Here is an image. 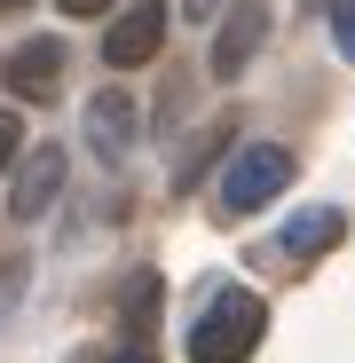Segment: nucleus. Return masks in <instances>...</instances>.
I'll return each mask as SVG.
<instances>
[{"label":"nucleus","mask_w":355,"mask_h":363,"mask_svg":"<svg viewBox=\"0 0 355 363\" xmlns=\"http://www.w3.org/2000/svg\"><path fill=\"white\" fill-rule=\"evenodd\" d=\"M269 340V308H261V292L245 284H221L198 324H190V363H253V347Z\"/></svg>","instance_id":"nucleus-1"},{"label":"nucleus","mask_w":355,"mask_h":363,"mask_svg":"<svg viewBox=\"0 0 355 363\" xmlns=\"http://www.w3.org/2000/svg\"><path fill=\"white\" fill-rule=\"evenodd\" d=\"M292 182V150H276V143H245L229 158V174H221V213L237 221V213H261L276 190Z\"/></svg>","instance_id":"nucleus-2"},{"label":"nucleus","mask_w":355,"mask_h":363,"mask_svg":"<svg viewBox=\"0 0 355 363\" xmlns=\"http://www.w3.org/2000/svg\"><path fill=\"white\" fill-rule=\"evenodd\" d=\"M166 0H142V9H127V16H118L111 32H103V64L111 72H135V64H150V55L166 48Z\"/></svg>","instance_id":"nucleus-3"},{"label":"nucleus","mask_w":355,"mask_h":363,"mask_svg":"<svg viewBox=\"0 0 355 363\" xmlns=\"http://www.w3.org/2000/svg\"><path fill=\"white\" fill-rule=\"evenodd\" d=\"M269 40V0H237L229 9V24L213 32V79H237L253 64V48Z\"/></svg>","instance_id":"nucleus-4"},{"label":"nucleus","mask_w":355,"mask_h":363,"mask_svg":"<svg viewBox=\"0 0 355 363\" xmlns=\"http://www.w3.org/2000/svg\"><path fill=\"white\" fill-rule=\"evenodd\" d=\"M55 79H64V40H24L9 55V95L16 103H47Z\"/></svg>","instance_id":"nucleus-5"},{"label":"nucleus","mask_w":355,"mask_h":363,"mask_svg":"<svg viewBox=\"0 0 355 363\" xmlns=\"http://www.w3.org/2000/svg\"><path fill=\"white\" fill-rule=\"evenodd\" d=\"M55 190H64V150H32L24 174H16V190H9V213L16 221H40L55 206Z\"/></svg>","instance_id":"nucleus-6"},{"label":"nucleus","mask_w":355,"mask_h":363,"mask_svg":"<svg viewBox=\"0 0 355 363\" xmlns=\"http://www.w3.org/2000/svg\"><path fill=\"white\" fill-rule=\"evenodd\" d=\"M87 143H95L103 158H127V150H135V103L118 95V87H103V95L87 103Z\"/></svg>","instance_id":"nucleus-7"},{"label":"nucleus","mask_w":355,"mask_h":363,"mask_svg":"<svg viewBox=\"0 0 355 363\" xmlns=\"http://www.w3.org/2000/svg\"><path fill=\"white\" fill-rule=\"evenodd\" d=\"M347 237V213L339 206H316V213H300V221H284V253L292 261H316V253H332Z\"/></svg>","instance_id":"nucleus-8"},{"label":"nucleus","mask_w":355,"mask_h":363,"mask_svg":"<svg viewBox=\"0 0 355 363\" xmlns=\"http://www.w3.org/2000/svg\"><path fill=\"white\" fill-rule=\"evenodd\" d=\"M150 316H158V277H150V269H142V277H135V284H127V332H135V340H142V332H150Z\"/></svg>","instance_id":"nucleus-9"},{"label":"nucleus","mask_w":355,"mask_h":363,"mask_svg":"<svg viewBox=\"0 0 355 363\" xmlns=\"http://www.w3.org/2000/svg\"><path fill=\"white\" fill-rule=\"evenodd\" d=\"M332 48L355 64V0H332Z\"/></svg>","instance_id":"nucleus-10"},{"label":"nucleus","mask_w":355,"mask_h":363,"mask_svg":"<svg viewBox=\"0 0 355 363\" xmlns=\"http://www.w3.org/2000/svg\"><path fill=\"white\" fill-rule=\"evenodd\" d=\"M16 150H24V118H16V111H0V174L16 166Z\"/></svg>","instance_id":"nucleus-11"},{"label":"nucleus","mask_w":355,"mask_h":363,"mask_svg":"<svg viewBox=\"0 0 355 363\" xmlns=\"http://www.w3.org/2000/svg\"><path fill=\"white\" fill-rule=\"evenodd\" d=\"M16 292H24V261H0V308H9Z\"/></svg>","instance_id":"nucleus-12"},{"label":"nucleus","mask_w":355,"mask_h":363,"mask_svg":"<svg viewBox=\"0 0 355 363\" xmlns=\"http://www.w3.org/2000/svg\"><path fill=\"white\" fill-rule=\"evenodd\" d=\"M55 9H64V16H103L111 0H55Z\"/></svg>","instance_id":"nucleus-13"},{"label":"nucleus","mask_w":355,"mask_h":363,"mask_svg":"<svg viewBox=\"0 0 355 363\" xmlns=\"http://www.w3.org/2000/svg\"><path fill=\"white\" fill-rule=\"evenodd\" d=\"M111 363H158V355H150V347H142V340H135V347H118V355H111Z\"/></svg>","instance_id":"nucleus-14"},{"label":"nucleus","mask_w":355,"mask_h":363,"mask_svg":"<svg viewBox=\"0 0 355 363\" xmlns=\"http://www.w3.org/2000/svg\"><path fill=\"white\" fill-rule=\"evenodd\" d=\"M0 9H24V0H0Z\"/></svg>","instance_id":"nucleus-15"}]
</instances>
